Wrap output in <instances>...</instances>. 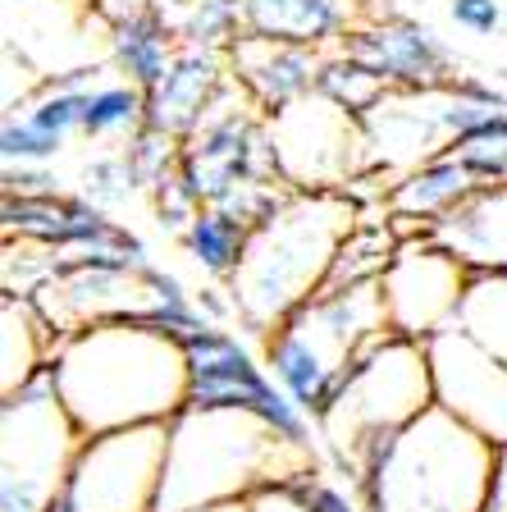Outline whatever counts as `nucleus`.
I'll list each match as a JSON object with an SVG mask.
<instances>
[{"label":"nucleus","instance_id":"obj_1","mask_svg":"<svg viewBox=\"0 0 507 512\" xmlns=\"http://www.w3.org/2000/svg\"><path fill=\"white\" fill-rule=\"evenodd\" d=\"M46 371L87 439L128 426H169L188 407V352L147 320H106L69 334L55 343Z\"/></svg>","mask_w":507,"mask_h":512},{"label":"nucleus","instance_id":"obj_2","mask_svg":"<svg viewBox=\"0 0 507 512\" xmlns=\"http://www.w3.org/2000/svg\"><path fill=\"white\" fill-rule=\"evenodd\" d=\"M320 467L316 453L279 439L243 407H183L169 421V458L156 512H201L256 499Z\"/></svg>","mask_w":507,"mask_h":512},{"label":"nucleus","instance_id":"obj_3","mask_svg":"<svg viewBox=\"0 0 507 512\" xmlns=\"http://www.w3.org/2000/svg\"><path fill=\"white\" fill-rule=\"evenodd\" d=\"M361 206L348 192H288L247 238L243 266L229 279V298L252 334H270L302 302L329 284L334 256L352 234Z\"/></svg>","mask_w":507,"mask_h":512},{"label":"nucleus","instance_id":"obj_4","mask_svg":"<svg viewBox=\"0 0 507 512\" xmlns=\"http://www.w3.org/2000/svg\"><path fill=\"white\" fill-rule=\"evenodd\" d=\"M498 444L430 407L366 458L357 494L366 512H485Z\"/></svg>","mask_w":507,"mask_h":512},{"label":"nucleus","instance_id":"obj_5","mask_svg":"<svg viewBox=\"0 0 507 512\" xmlns=\"http://www.w3.org/2000/svg\"><path fill=\"white\" fill-rule=\"evenodd\" d=\"M389 330L393 325L380 279L338 288L329 284L288 320H279L270 334H261V362L302 412L320 416L338 394L348 366Z\"/></svg>","mask_w":507,"mask_h":512},{"label":"nucleus","instance_id":"obj_6","mask_svg":"<svg viewBox=\"0 0 507 512\" xmlns=\"http://www.w3.org/2000/svg\"><path fill=\"white\" fill-rule=\"evenodd\" d=\"M434 407V375L430 352L421 339L389 330L348 366L338 394L316 416L325 453L343 476H352V490L361 467L380 444H389L398 430H407L416 416Z\"/></svg>","mask_w":507,"mask_h":512},{"label":"nucleus","instance_id":"obj_7","mask_svg":"<svg viewBox=\"0 0 507 512\" xmlns=\"http://www.w3.org/2000/svg\"><path fill=\"white\" fill-rule=\"evenodd\" d=\"M83 430L55 394L51 371L5 394L0 407V512H46L64 490Z\"/></svg>","mask_w":507,"mask_h":512},{"label":"nucleus","instance_id":"obj_8","mask_svg":"<svg viewBox=\"0 0 507 512\" xmlns=\"http://www.w3.org/2000/svg\"><path fill=\"white\" fill-rule=\"evenodd\" d=\"M179 343L188 352V407H243L261 416L279 439L320 458L316 416L284 394V384L265 371V362H256L238 334H229L224 325H201Z\"/></svg>","mask_w":507,"mask_h":512},{"label":"nucleus","instance_id":"obj_9","mask_svg":"<svg viewBox=\"0 0 507 512\" xmlns=\"http://www.w3.org/2000/svg\"><path fill=\"white\" fill-rule=\"evenodd\" d=\"M270 147L279 179L293 192H348V183L370 170L361 119L338 110L320 92L270 115Z\"/></svg>","mask_w":507,"mask_h":512},{"label":"nucleus","instance_id":"obj_10","mask_svg":"<svg viewBox=\"0 0 507 512\" xmlns=\"http://www.w3.org/2000/svg\"><path fill=\"white\" fill-rule=\"evenodd\" d=\"M169 458V426H128L83 439L64 494L78 512H156Z\"/></svg>","mask_w":507,"mask_h":512},{"label":"nucleus","instance_id":"obj_11","mask_svg":"<svg viewBox=\"0 0 507 512\" xmlns=\"http://www.w3.org/2000/svg\"><path fill=\"white\" fill-rule=\"evenodd\" d=\"M389 325L407 339H434L439 330L457 325L471 288V266L448 252L439 238H407L393 256V266L380 279Z\"/></svg>","mask_w":507,"mask_h":512},{"label":"nucleus","instance_id":"obj_12","mask_svg":"<svg viewBox=\"0 0 507 512\" xmlns=\"http://www.w3.org/2000/svg\"><path fill=\"white\" fill-rule=\"evenodd\" d=\"M425 352L434 375V407H444L489 444H507V366L462 325L425 339Z\"/></svg>","mask_w":507,"mask_h":512},{"label":"nucleus","instance_id":"obj_13","mask_svg":"<svg viewBox=\"0 0 507 512\" xmlns=\"http://www.w3.org/2000/svg\"><path fill=\"white\" fill-rule=\"evenodd\" d=\"M370 147V170L398 174L448 151V83L444 87H389L380 106L361 119Z\"/></svg>","mask_w":507,"mask_h":512},{"label":"nucleus","instance_id":"obj_14","mask_svg":"<svg viewBox=\"0 0 507 512\" xmlns=\"http://www.w3.org/2000/svg\"><path fill=\"white\" fill-rule=\"evenodd\" d=\"M338 51L361 60L389 87H444L457 78L453 55L434 37V28L407 14H366L338 42Z\"/></svg>","mask_w":507,"mask_h":512},{"label":"nucleus","instance_id":"obj_15","mask_svg":"<svg viewBox=\"0 0 507 512\" xmlns=\"http://www.w3.org/2000/svg\"><path fill=\"white\" fill-rule=\"evenodd\" d=\"M224 55H229L233 83L243 87L265 115H279V110L297 106L302 96L316 92L320 64H325V51H316V46L275 42V37H256V32H243Z\"/></svg>","mask_w":507,"mask_h":512},{"label":"nucleus","instance_id":"obj_16","mask_svg":"<svg viewBox=\"0 0 507 512\" xmlns=\"http://www.w3.org/2000/svg\"><path fill=\"white\" fill-rule=\"evenodd\" d=\"M233 83L229 55L206 51V46H179L169 74L147 92V128L169 133V138H188L201 119L211 115L220 92Z\"/></svg>","mask_w":507,"mask_h":512},{"label":"nucleus","instance_id":"obj_17","mask_svg":"<svg viewBox=\"0 0 507 512\" xmlns=\"http://www.w3.org/2000/svg\"><path fill=\"white\" fill-rule=\"evenodd\" d=\"M101 14L110 23V60H115V69L128 83H138L142 92H151L169 74V64H174V55L183 46L169 10H160L156 0H119V5L101 0Z\"/></svg>","mask_w":507,"mask_h":512},{"label":"nucleus","instance_id":"obj_18","mask_svg":"<svg viewBox=\"0 0 507 512\" xmlns=\"http://www.w3.org/2000/svg\"><path fill=\"white\" fill-rule=\"evenodd\" d=\"M476 192H480V179L466 170L462 156H453V151L398 174L389 188V211H393V224H398L402 243H407V238H425L434 224L448 220V215L471 202Z\"/></svg>","mask_w":507,"mask_h":512},{"label":"nucleus","instance_id":"obj_19","mask_svg":"<svg viewBox=\"0 0 507 512\" xmlns=\"http://www.w3.org/2000/svg\"><path fill=\"white\" fill-rule=\"evenodd\" d=\"M243 19L256 37L334 51L366 14L357 0H243Z\"/></svg>","mask_w":507,"mask_h":512},{"label":"nucleus","instance_id":"obj_20","mask_svg":"<svg viewBox=\"0 0 507 512\" xmlns=\"http://www.w3.org/2000/svg\"><path fill=\"white\" fill-rule=\"evenodd\" d=\"M471 270H507V188H480L466 206L430 229Z\"/></svg>","mask_w":507,"mask_h":512},{"label":"nucleus","instance_id":"obj_21","mask_svg":"<svg viewBox=\"0 0 507 512\" xmlns=\"http://www.w3.org/2000/svg\"><path fill=\"white\" fill-rule=\"evenodd\" d=\"M55 343L60 339H55V330L46 325L42 311H37V302L5 293L0 298V366H5L0 371V389L14 394L28 380H37L51 366Z\"/></svg>","mask_w":507,"mask_h":512},{"label":"nucleus","instance_id":"obj_22","mask_svg":"<svg viewBox=\"0 0 507 512\" xmlns=\"http://www.w3.org/2000/svg\"><path fill=\"white\" fill-rule=\"evenodd\" d=\"M247 238H252L247 224L224 215L220 206H201V211L188 220V229L179 234V243L201 275H211L215 284H229V279L238 275V266H243Z\"/></svg>","mask_w":507,"mask_h":512},{"label":"nucleus","instance_id":"obj_23","mask_svg":"<svg viewBox=\"0 0 507 512\" xmlns=\"http://www.w3.org/2000/svg\"><path fill=\"white\" fill-rule=\"evenodd\" d=\"M147 128V92L138 83H92L83 110V138H133Z\"/></svg>","mask_w":507,"mask_h":512},{"label":"nucleus","instance_id":"obj_24","mask_svg":"<svg viewBox=\"0 0 507 512\" xmlns=\"http://www.w3.org/2000/svg\"><path fill=\"white\" fill-rule=\"evenodd\" d=\"M457 325L507 366V270H471Z\"/></svg>","mask_w":507,"mask_h":512},{"label":"nucleus","instance_id":"obj_25","mask_svg":"<svg viewBox=\"0 0 507 512\" xmlns=\"http://www.w3.org/2000/svg\"><path fill=\"white\" fill-rule=\"evenodd\" d=\"M316 92L325 96V101H334L338 110H348V115L366 119L370 110L380 106V96L389 92V83H384L380 74H370L361 60H352V55H343V51L334 46V51H325V64H320Z\"/></svg>","mask_w":507,"mask_h":512},{"label":"nucleus","instance_id":"obj_26","mask_svg":"<svg viewBox=\"0 0 507 512\" xmlns=\"http://www.w3.org/2000/svg\"><path fill=\"white\" fill-rule=\"evenodd\" d=\"M183 46H206V51H229L247 32L243 0H192L174 19Z\"/></svg>","mask_w":507,"mask_h":512},{"label":"nucleus","instance_id":"obj_27","mask_svg":"<svg viewBox=\"0 0 507 512\" xmlns=\"http://www.w3.org/2000/svg\"><path fill=\"white\" fill-rule=\"evenodd\" d=\"M448 151L462 156V165L480 179V188H507V110L489 115L476 133H466Z\"/></svg>","mask_w":507,"mask_h":512},{"label":"nucleus","instance_id":"obj_28","mask_svg":"<svg viewBox=\"0 0 507 512\" xmlns=\"http://www.w3.org/2000/svg\"><path fill=\"white\" fill-rule=\"evenodd\" d=\"M78 192H83L87 202L115 211V206H124V202L138 197L142 179H138V170H133L128 151H101V156H92L83 165V188Z\"/></svg>","mask_w":507,"mask_h":512},{"label":"nucleus","instance_id":"obj_29","mask_svg":"<svg viewBox=\"0 0 507 512\" xmlns=\"http://www.w3.org/2000/svg\"><path fill=\"white\" fill-rule=\"evenodd\" d=\"M64 151V138L37 128L28 115H5L0 124V160L5 165H51Z\"/></svg>","mask_w":507,"mask_h":512},{"label":"nucleus","instance_id":"obj_30","mask_svg":"<svg viewBox=\"0 0 507 512\" xmlns=\"http://www.w3.org/2000/svg\"><path fill=\"white\" fill-rule=\"evenodd\" d=\"M284 494L297 503L302 512H366V503H361V494H348L343 485H334V480L320 476V467L302 471V476H293L284 485Z\"/></svg>","mask_w":507,"mask_h":512},{"label":"nucleus","instance_id":"obj_31","mask_svg":"<svg viewBox=\"0 0 507 512\" xmlns=\"http://www.w3.org/2000/svg\"><path fill=\"white\" fill-rule=\"evenodd\" d=\"M448 19L462 32H471V37H494L503 28L507 10L503 0H448Z\"/></svg>","mask_w":507,"mask_h":512},{"label":"nucleus","instance_id":"obj_32","mask_svg":"<svg viewBox=\"0 0 507 512\" xmlns=\"http://www.w3.org/2000/svg\"><path fill=\"white\" fill-rule=\"evenodd\" d=\"M64 192L46 165H5V197H51Z\"/></svg>","mask_w":507,"mask_h":512},{"label":"nucleus","instance_id":"obj_33","mask_svg":"<svg viewBox=\"0 0 507 512\" xmlns=\"http://www.w3.org/2000/svg\"><path fill=\"white\" fill-rule=\"evenodd\" d=\"M485 512H507V444H498L494 476H489V499H485Z\"/></svg>","mask_w":507,"mask_h":512},{"label":"nucleus","instance_id":"obj_34","mask_svg":"<svg viewBox=\"0 0 507 512\" xmlns=\"http://www.w3.org/2000/svg\"><path fill=\"white\" fill-rule=\"evenodd\" d=\"M46 512H78V503H74V499H69V494L60 490V494H55L51 503H46Z\"/></svg>","mask_w":507,"mask_h":512},{"label":"nucleus","instance_id":"obj_35","mask_svg":"<svg viewBox=\"0 0 507 512\" xmlns=\"http://www.w3.org/2000/svg\"><path fill=\"white\" fill-rule=\"evenodd\" d=\"M201 512H252V499H243V503H220V508H201Z\"/></svg>","mask_w":507,"mask_h":512},{"label":"nucleus","instance_id":"obj_36","mask_svg":"<svg viewBox=\"0 0 507 512\" xmlns=\"http://www.w3.org/2000/svg\"><path fill=\"white\" fill-rule=\"evenodd\" d=\"M498 78H503V87H507V69H503V74H498Z\"/></svg>","mask_w":507,"mask_h":512},{"label":"nucleus","instance_id":"obj_37","mask_svg":"<svg viewBox=\"0 0 507 512\" xmlns=\"http://www.w3.org/2000/svg\"><path fill=\"white\" fill-rule=\"evenodd\" d=\"M416 5H430V0H416Z\"/></svg>","mask_w":507,"mask_h":512}]
</instances>
